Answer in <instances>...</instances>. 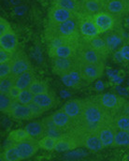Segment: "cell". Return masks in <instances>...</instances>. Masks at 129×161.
Masks as SVG:
<instances>
[{
    "instance_id": "6da1fadb",
    "label": "cell",
    "mask_w": 129,
    "mask_h": 161,
    "mask_svg": "<svg viewBox=\"0 0 129 161\" xmlns=\"http://www.w3.org/2000/svg\"><path fill=\"white\" fill-rule=\"evenodd\" d=\"M110 123H113V116L94 97L83 99V113L71 131L80 138L89 133H98L101 127Z\"/></svg>"
},
{
    "instance_id": "7a4b0ae2",
    "label": "cell",
    "mask_w": 129,
    "mask_h": 161,
    "mask_svg": "<svg viewBox=\"0 0 129 161\" xmlns=\"http://www.w3.org/2000/svg\"><path fill=\"white\" fill-rule=\"evenodd\" d=\"M51 39H61L69 42L79 41L81 39L79 15L60 24H52L49 22L45 29V40L48 41Z\"/></svg>"
},
{
    "instance_id": "3957f363",
    "label": "cell",
    "mask_w": 129,
    "mask_h": 161,
    "mask_svg": "<svg viewBox=\"0 0 129 161\" xmlns=\"http://www.w3.org/2000/svg\"><path fill=\"white\" fill-rule=\"evenodd\" d=\"M94 97L105 108V110L113 117L123 113L126 103L128 102L122 97L113 93H104Z\"/></svg>"
},
{
    "instance_id": "277c9868",
    "label": "cell",
    "mask_w": 129,
    "mask_h": 161,
    "mask_svg": "<svg viewBox=\"0 0 129 161\" xmlns=\"http://www.w3.org/2000/svg\"><path fill=\"white\" fill-rule=\"evenodd\" d=\"M75 59L77 61L85 63H100L104 62L106 60V57H104L100 53H98L86 39L81 37Z\"/></svg>"
},
{
    "instance_id": "5b68a950",
    "label": "cell",
    "mask_w": 129,
    "mask_h": 161,
    "mask_svg": "<svg viewBox=\"0 0 129 161\" xmlns=\"http://www.w3.org/2000/svg\"><path fill=\"white\" fill-rule=\"evenodd\" d=\"M76 67L80 71L82 79L83 82L89 83L94 80L99 79L102 77L104 70H105V64L104 62L100 63H85L77 61L75 59Z\"/></svg>"
},
{
    "instance_id": "8992f818",
    "label": "cell",
    "mask_w": 129,
    "mask_h": 161,
    "mask_svg": "<svg viewBox=\"0 0 129 161\" xmlns=\"http://www.w3.org/2000/svg\"><path fill=\"white\" fill-rule=\"evenodd\" d=\"M92 18L100 35L113 30L118 20L117 17L106 10H102L94 14Z\"/></svg>"
},
{
    "instance_id": "52a82bcc",
    "label": "cell",
    "mask_w": 129,
    "mask_h": 161,
    "mask_svg": "<svg viewBox=\"0 0 129 161\" xmlns=\"http://www.w3.org/2000/svg\"><path fill=\"white\" fill-rule=\"evenodd\" d=\"M50 116L53 125L62 134L71 131L75 127L76 121L72 119L63 109L56 111Z\"/></svg>"
},
{
    "instance_id": "ba28073f",
    "label": "cell",
    "mask_w": 129,
    "mask_h": 161,
    "mask_svg": "<svg viewBox=\"0 0 129 161\" xmlns=\"http://www.w3.org/2000/svg\"><path fill=\"white\" fill-rule=\"evenodd\" d=\"M9 62L11 65V75L14 77L27 70L33 69L30 60L23 52H15L13 57Z\"/></svg>"
},
{
    "instance_id": "9c48e42d",
    "label": "cell",
    "mask_w": 129,
    "mask_h": 161,
    "mask_svg": "<svg viewBox=\"0 0 129 161\" xmlns=\"http://www.w3.org/2000/svg\"><path fill=\"white\" fill-rule=\"evenodd\" d=\"M81 146L80 138L72 131L64 133L59 137V140L55 145L54 151L56 152H67L74 150Z\"/></svg>"
},
{
    "instance_id": "30bf717a",
    "label": "cell",
    "mask_w": 129,
    "mask_h": 161,
    "mask_svg": "<svg viewBox=\"0 0 129 161\" xmlns=\"http://www.w3.org/2000/svg\"><path fill=\"white\" fill-rule=\"evenodd\" d=\"M14 145L16 146L22 160L30 158L31 157H33L38 153L39 149H40L39 144V140L31 136L20 142L15 143Z\"/></svg>"
},
{
    "instance_id": "8fae6325",
    "label": "cell",
    "mask_w": 129,
    "mask_h": 161,
    "mask_svg": "<svg viewBox=\"0 0 129 161\" xmlns=\"http://www.w3.org/2000/svg\"><path fill=\"white\" fill-rule=\"evenodd\" d=\"M80 41V40H79ZM79 41L77 42H67L57 47L49 48V55L51 58L53 57H64V58H74L77 53V48Z\"/></svg>"
},
{
    "instance_id": "7c38bea8",
    "label": "cell",
    "mask_w": 129,
    "mask_h": 161,
    "mask_svg": "<svg viewBox=\"0 0 129 161\" xmlns=\"http://www.w3.org/2000/svg\"><path fill=\"white\" fill-rule=\"evenodd\" d=\"M79 28L81 37L84 39H91L100 35L93 21L92 16L89 15H79Z\"/></svg>"
},
{
    "instance_id": "4fadbf2b",
    "label": "cell",
    "mask_w": 129,
    "mask_h": 161,
    "mask_svg": "<svg viewBox=\"0 0 129 161\" xmlns=\"http://www.w3.org/2000/svg\"><path fill=\"white\" fill-rule=\"evenodd\" d=\"M51 67H52L53 73L60 77L68 74L76 67L75 57L74 58L53 57L51 58Z\"/></svg>"
},
{
    "instance_id": "5bb4252c",
    "label": "cell",
    "mask_w": 129,
    "mask_h": 161,
    "mask_svg": "<svg viewBox=\"0 0 129 161\" xmlns=\"http://www.w3.org/2000/svg\"><path fill=\"white\" fill-rule=\"evenodd\" d=\"M104 10L120 19L129 13V6L126 0H106Z\"/></svg>"
},
{
    "instance_id": "9a60e30c",
    "label": "cell",
    "mask_w": 129,
    "mask_h": 161,
    "mask_svg": "<svg viewBox=\"0 0 129 161\" xmlns=\"http://www.w3.org/2000/svg\"><path fill=\"white\" fill-rule=\"evenodd\" d=\"M79 15V13L73 12L69 9L53 5L49 11V22L52 24H60L68 19Z\"/></svg>"
},
{
    "instance_id": "2e32d148",
    "label": "cell",
    "mask_w": 129,
    "mask_h": 161,
    "mask_svg": "<svg viewBox=\"0 0 129 161\" xmlns=\"http://www.w3.org/2000/svg\"><path fill=\"white\" fill-rule=\"evenodd\" d=\"M81 146H83L91 151H100L104 147L102 142L100 141V138L98 136V133H89L80 137Z\"/></svg>"
},
{
    "instance_id": "e0dca14e",
    "label": "cell",
    "mask_w": 129,
    "mask_h": 161,
    "mask_svg": "<svg viewBox=\"0 0 129 161\" xmlns=\"http://www.w3.org/2000/svg\"><path fill=\"white\" fill-rule=\"evenodd\" d=\"M106 0H83L80 4V12L83 15L93 16L94 14L104 10Z\"/></svg>"
},
{
    "instance_id": "ac0fdd59",
    "label": "cell",
    "mask_w": 129,
    "mask_h": 161,
    "mask_svg": "<svg viewBox=\"0 0 129 161\" xmlns=\"http://www.w3.org/2000/svg\"><path fill=\"white\" fill-rule=\"evenodd\" d=\"M8 115L16 120H31L34 118L29 107L19 103L17 100L12 106Z\"/></svg>"
},
{
    "instance_id": "d6986e66",
    "label": "cell",
    "mask_w": 129,
    "mask_h": 161,
    "mask_svg": "<svg viewBox=\"0 0 129 161\" xmlns=\"http://www.w3.org/2000/svg\"><path fill=\"white\" fill-rule=\"evenodd\" d=\"M117 128L114 126L113 123L108 124L101 127L98 131V136L100 138V141L102 142L104 147H110L113 144L114 137L116 133Z\"/></svg>"
},
{
    "instance_id": "ffe728a7",
    "label": "cell",
    "mask_w": 129,
    "mask_h": 161,
    "mask_svg": "<svg viewBox=\"0 0 129 161\" xmlns=\"http://www.w3.org/2000/svg\"><path fill=\"white\" fill-rule=\"evenodd\" d=\"M83 99H72L67 101L62 109L72 119L77 121L83 113Z\"/></svg>"
},
{
    "instance_id": "44dd1931",
    "label": "cell",
    "mask_w": 129,
    "mask_h": 161,
    "mask_svg": "<svg viewBox=\"0 0 129 161\" xmlns=\"http://www.w3.org/2000/svg\"><path fill=\"white\" fill-rule=\"evenodd\" d=\"M33 101L35 103H37L39 106H40L45 111H48V110L51 109L57 103V100H56L55 97L50 91L35 95Z\"/></svg>"
},
{
    "instance_id": "7402d4cb",
    "label": "cell",
    "mask_w": 129,
    "mask_h": 161,
    "mask_svg": "<svg viewBox=\"0 0 129 161\" xmlns=\"http://www.w3.org/2000/svg\"><path fill=\"white\" fill-rule=\"evenodd\" d=\"M0 47L6 50L11 51V52L17 51L18 40H17L16 34L12 30H9L0 35Z\"/></svg>"
},
{
    "instance_id": "603a6c76",
    "label": "cell",
    "mask_w": 129,
    "mask_h": 161,
    "mask_svg": "<svg viewBox=\"0 0 129 161\" xmlns=\"http://www.w3.org/2000/svg\"><path fill=\"white\" fill-rule=\"evenodd\" d=\"M29 135L37 140H40L44 136H46V129L42 121H33L27 124L24 127Z\"/></svg>"
},
{
    "instance_id": "cb8c5ba5",
    "label": "cell",
    "mask_w": 129,
    "mask_h": 161,
    "mask_svg": "<svg viewBox=\"0 0 129 161\" xmlns=\"http://www.w3.org/2000/svg\"><path fill=\"white\" fill-rule=\"evenodd\" d=\"M34 79H35V76L33 73V69L27 70L15 77V86L20 90L27 89Z\"/></svg>"
},
{
    "instance_id": "d4e9b609",
    "label": "cell",
    "mask_w": 129,
    "mask_h": 161,
    "mask_svg": "<svg viewBox=\"0 0 129 161\" xmlns=\"http://www.w3.org/2000/svg\"><path fill=\"white\" fill-rule=\"evenodd\" d=\"M88 40V42L98 52L100 53L104 57H108V55L110 54V51L109 49V47L107 46V43L105 40L103 38L99 36H96V37H94V38H91V39H86Z\"/></svg>"
},
{
    "instance_id": "484cf974",
    "label": "cell",
    "mask_w": 129,
    "mask_h": 161,
    "mask_svg": "<svg viewBox=\"0 0 129 161\" xmlns=\"http://www.w3.org/2000/svg\"><path fill=\"white\" fill-rule=\"evenodd\" d=\"M103 39L105 40L107 46L109 47L110 51H114L118 47H120L123 42H124V38L123 35L118 33V32H112L110 34H106Z\"/></svg>"
},
{
    "instance_id": "4316f807",
    "label": "cell",
    "mask_w": 129,
    "mask_h": 161,
    "mask_svg": "<svg viewBox=\"0 0 129 161\" xmlns=\"http://www.w3.org/2000/svg\"><path fill=\"white\" fill-rule=\"evenodd\" d=\"M1 159L3 161H21L20 154L16 148V146L11 143L9 146H7L4 152L1 155Z\"/></svg>"
},
{
    "instance_id": "83f0119b",
    "label": "cell",
    "mask_w": 129,
    "mask_h": 161,
    "mask_svg": "<svg viewBox=\"0 0 129 161\" xmlns=\"http://www.w3.org/2000/svg\"><path fill=\"white\" fill-rule=\"evenodd\" d=\"M15 102H16V100L14 98H12L8 94H5V93L0 94V111L3 114L8 115V114Z\"/></svg>"
},
{
    "instance_id": "f1b7e54d",
    "label": "cell",
    "mask_w": 129,
    "mask_h": 161,
    "mask_svg": "<svg viewBox=\"0 0 129 161\" xmlns=\"http://www.w3.org/2000/svg\"><path fill=\"white\" fill-rule=\"evenodd\" d=\"M28 137H30V135L26 131L25 128H19V129L10 131L8 135V142H10V143L15 144L17 142H20L27 139Z\"/></svg>"
},
{
    "instance_id": "f546056e",
    "label": "cell",
    "mask_w": 129,
    "mask_h": 161,
    "mask_svg": "<svg viewBox=\"0 0 129 161\" xmlns=\"http://www.w3.org/2000/svg\"><path fill=\"white\" fill-rule=\"evenodd\" d=\"M58 140H59V137L46 135L39 140V144H40V149H43L45 151H54V148Z\"/></svg>"
},
{
    "instance_id": "4dcf8cb0",
    "label": "cell",
    "mask_w": 129,
    "mask_h": 161,
    "mask_svg": "<svg viewBox=\"0 0 129 161\" xmlns=\"http://www.w3.org/2000/svg\"><path fill=\"white\" fill-rule=\"evenodd\" d=\"M127 145H129V131L117 129L112 146L119 147V146H127Z\"/></svg>"
},
{
    "instance_id": "1f68e13d",
    "label": "cell",
    "mask_w": 129,
    "mask_h": 161,
    "mask_svg": "<svg viewBox=\"0 0 129 161\" xmlns=\"http://www.w3.org/2000/svg\"><path fill=\"white\" fill-rule=\"evenodd\" d=\"M27 89H29L34 95L45 93V92H48L50 90L49 85L44 80L36 79V78L32 80V82L30 83V85Z\"/></svg>"
},
{
    "instance_id": "d6a6232c",
    "label": "cell",
    "mask_w": 129,
    "mask_h": 161,
    "mask_svg": "<svg viewBox=\"0 0 129 161\" xmlns=\"http://www.w3.org/2000/svg\"><path fill=\"white\" fill-rule=\"evenodd\" d=\"M113 125L117 129L129 130V115L121 113L113 117Z\"/></svg>"
},
{
    "instance_id": "836d02e7",
    "label": "cell",
    "mask_w": 129,
    "mask_h": 161,
    "mask_svg": "<svg viewBox=\"0 0 129 161\" xmlns=\"http://www.w3.org/2000/svg\"><path fill=\"white\" fill-rule=\"evenodd\" d=\"M52 4L62 7L64 8H67V9H69L76 13L80 12V5L77 4V2L75 0H56Z\"/></svg>"
},
{
    "instance_id": "e575fe53",
    "label": "cell",
    "mask_w": 129,
    "mask_h": 161,
    "mask_svg": "<svg viewBox=\"0 0 129 161\" xmlns=\"http://www.w3.org/2000/svg\"><path fill=\"white\" fill-rule=\"evenodd\" d=\"M43 124L45 125V129H46V135L49 136H53V137H60L61 135H63L57 128L56 126L53 125L51 116H48L46 118H44L42 120Z\"/></svg>"
},
{
    "instance_id": "d590c367",
    "label": "cell",
    "mask_w": 129,
    "mask_h": 161,
    "mask_svg": "<svg viewBox=\"0 0 129 161\" xmlns=\"http://www.w3.org/2000/svg\"><path fill=\"white\" fill-rule=\"evenodd\" d=\"M15 85V77L9 75L6 78H3L0 80V92L8 94L11 88Z\"/></svg>"
},
{
    "instance_id": "8d00e7d4",
    "label": "cell",
    "mask_w": 129,
    "mask_h": 161,
    "mask_svg": "<svg viewBox=\"0 0 129 161\" xmlns=\"http://www.w3.org/2000/svg\"><path fill=\"white\" fill-rule=\"evenodd\" d=\"M34 96L35 95L29 89H24V90H21V92H20V94H19L16 100L21 104L28 105L29 103L33 102Z\"/></svg>"
},
{
    "instance_id": "74e56055",
    "label": "cell",
    "mask_w": 129,
    "mask_h": 161,
    "mask_svg": "<svg viewBox=\"0 0 129 161\" xmlns=\"http://www.w3.org/2000/svg\"><path fill=\"white\" fill-rule=\"evenodd\" d=\"M15 52H11L0 47V63H7L11 60Z\"/></svg>"
},
{
    "instance_id": "f35d334b",
    "label": "cell",
    "mask_w": 129,
    "mask_h": 161,
    "mask_svg": "<svg viewBox=\"0 0 129 161\" xmlns=\"http://www.w3.org/2000/svg\"><path fill=\"white\" fill-rule=\"evenodd\" d=\"M27 106L29 107V109H30V111H31V113H32L34 118H37V117L42 115L43 114L46 112L44 109H42L40 106H39V105H38L37 103H35L34 101L31 102V103H29Z\"/></svg>"
},
{
    "instance_id": "ab89813d",
    "label": "cell",
    "mask_w": 129,
    "mask_h": 161,
    "mask_svg": "<svg viewBox=\"0 0 129 161\" xmlns=\"http://www.w3.org/2000/svg\"><path fill=\"white\" fill-rule=\"evenodd\" d=\"M11 75V65L10 62L0 63V79L6 78Z\"/></svg>"
},
{
    "instance_id": "60d3db41",
    "label": "cell",
    "mask_w": 129,
    "mask_h": 161,
    "mask_svg": "<svg viewBox=\"0 0 129 161\" xmlns=\"http://www.w3.org/2000/svg\"><path fill=\"white\" fill-rule=\"evenodd\" d=\"M61 80H62V81H63V83H64L67 87H68V88L77 89V88L81 87L78 83H76L74 80L70 78V76H69L68 74H66V75L61 76Z\"/></svg>"
},
{
    "instance_id": "b9f144b4",
    "label": "cell",
    "mask_w": 129,
    "mask_h": 161,
    "mask_svg": "<svg viewBox=\"0 0 129 161\" xmlns=\"http://www.w3.org/2000/svg\"><path fill=\"white\" fill-rule=\"evenodd\" d=\"M9 30H12L9 23L6 19H4L3 17H1L0 18V35L6 33L8 31H9Z\"/></svg>"
},
{
    "instance_id": "7bdbcfd3",
    "label": "cell",
    "mask_w": 129,
    "mask_h": 161,
    "mask_svg": "<svg viewBox=\"0 0 129 161\" xmlns=\"http://www.w3.org/2000/svg\"><path fill=\"white\" fill-rule=\"evenodd\" d=\"M122 60L129 61V45H124L119 50Z\"/></svg>"
},
{
    "instance_id": "ee69618b",
    "label": "cell",
    "mask_w": 129,
    "mask_h": 161,
    "mask_svg": "<svg viewBox=\"0 0 129 161\" xmlns=\"http://www.w3.org/2000/svg\"><path fill=\"white\" fill-rule=\"evenodd\" d=\"M20 92H21V90L20 89H18L15 85L11 88V90L9 91V93H8V95L12 97V98H14L15 100L17 99V97H18V96H19V94H20Z\"/></svg>"
},
{
    "instance_id": "f6af8a7d",
    "label": "cell",
    "mask_w": 129,
    "mask_h": 161,
    "mask_svg": "<svg viewBox=\"0 0 129 161\" xmlns=\"http://www.w3.org/2000/svg\"><path fill=\"white\" fill-rule=\"evenodd\" d=\"M126 2H127V4H128V6H129V0H126Z\"/></svg>"
},
{
    "instance_id": "bcb514c9",
    "label": "cell",
    "mask_w": 129,
    "mask_h": 161,
    "mask_svg": "<svg viewBox=\"0 0 129 161\" xmlns=\"http://www.w3.org/2000/svg\"><path fill=\"white\" fill-rule=\"evenodd\" d=\"M55 1H56V0H51V2H52V3H53V2H55Z\"/></svg>"
},
{
    "instance_id": "7dc6e473",
    "label": "cell",
    "mask_w": 129,
    "mask_h": 161,
    "mask_svg": "<svg viewBox=\"0 0 129 161\" xmlns=\"http://www.w3.org/2000/svg\"><path fill=\"white\" fill-rule=\"evenodd\" d=\"M128 131H129V130H128Z\"/></svg>"
}]
</instances>
